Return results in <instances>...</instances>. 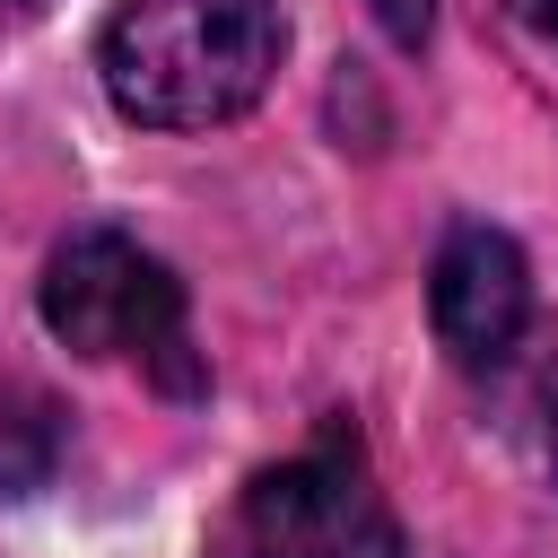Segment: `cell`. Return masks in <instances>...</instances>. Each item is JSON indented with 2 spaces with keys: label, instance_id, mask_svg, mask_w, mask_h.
I'll list each match as a JSON object with an SVG mask.
<instances>
[{
  "label": "cell",
  "instance_id": "5",
  "mask_svg": "<svg viewBox=\"0 0 558 558\" xmlns=\"http://www.w3.org/2000/svg\"><path fill=\"white\" fill-rule=\"evenodd\" d=\"M61 445H70L61 401H52L44 384H26V375H0V497H35V488H52Z\"/></svg>",
  "mask_w": 558,
  "mask_h": 558
},
{
  "label": "cell",
  "instance_id": "4",
  "mask_svg": "<svg viewBox=\"0 0 558 558\" xmlns=\"http://www.w3.org/2000/svg\"><path fill=\"white\" fill-rule=\"evenodd\" d=\"M427 314H436V340L453 366H506L523 323H532V270L514 253V235L497 227H453L436 270H427Z\"/></svg>",
  "mask_w": 558,
  "mask_h": 558
},
{
  "label": "cell",
  "instance_id": "2",
  "mask_svg": "<svg viewBox=\"0 0 558 558\" xmlns=\"http://www.w3.org/2000/svg\"><path fill=\"white\" fill-rule=\"evenodd\" d=\"M44 323L78 357H148L174 392L201 384L192 340H183V288L122 227H78V235L52 244V262H44Z\"/></svg>",
  "mask_w": 558,
  "mask_h": 558
},
{
  "label": "cell",
  "instance_id": "3",
  "mask_svg": "<svg viewBox=\"0 0 558 558\" xmlns=\"http://www.w3.org/2000/svg\"><path fill=\"white\" fill-rule=\"evenodd\" d=\"M227 558H401V523L349 418H331L305 453H288L244 488Z\"/></svg>",
  "mask_w": 558,
  "mask_h": 558
},
{
  "label": "cell",
  "instance_id": "1",
  "mask_svg": "<svg viewBox=\"0 0 558 558\" xmlns=\"http://www.w3.org/2000/svg\"><path fill=\"white\" fill-rule=\"evenodd\" d=\"M288 17L279 0H122L105 17L96 70L122 122L140 131H209L262 105L279 78Z\"/></svg>",
  "mask_w": 558,
  "mask_h": 558
},
{
  "label": "cell",
  "instance_id": "6",
  "mask_svg": "<svg viewBox=\"0 0 558 558\" xmlns=\"http://www.w3.org/2000/svg\"><path fill=\"white\" fill-rule=\"evenodd\" d=\"M514 17H523L532 35H549V44H558V0H514Z\"/></svg>",
  "mask_w": 558,
  "mask_h": 558
}]
</instances>
